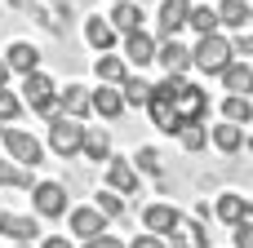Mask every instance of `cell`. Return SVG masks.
<instances>
[{"mask_svg": "<svg viewBox=\"0 0 253 248\" xmlns=\"http://www.w3.org/2000/svg\"><path fill=\"white\" fill-rule=\"evenodd\" d=\"M58 84L44 75V71H31V75H22V106H31L36 115H44V120H53V115H62V102H58Z\"/></svg>", "mask_w": 253, "mask_h": 248, "instance_id": "3", "label": "cell"}, {"mask_svg": "<svg viewBox=\"0 0 253 248\" xmlns=\"http://www.w3.org/2000/svg\"><path fill=\"white\" fill-rule=\"evenodd\" d=\"M253 18V9H249V0H222L218 4V22L222 27H231V31H245V22Z\"/></svg>", "mask_w": 253, "mask_h": 248, "instance_id": "26", "label": "cell"}, {"mask_svg": "<svg viewBox=\"0 0 253 248\" xmlns=\"http://www.w3.org/2000/svg\"><path fill=\"white\" fill-rule=\"evenodd\" d=\"M4 62H9L13 75H31V71H40V49H36L31 40H13V44L4 49Z\"/></svg>", "mask_w": 253, "mask_h": 248, "instance_id": "17", "label": "cell"}, {"mask_svg": "<svg viewBox=\"0 0 253 248\" xmlns=\"http://www.w3.org/2000/svg\"><path fill=\"white\" fill-rule=\"evenodd\" d=\"M213 217L227 222V226H240V222H253V200H245L240 191H222L213 200Z\"/></svg>", "mask_w": 253, "mask_h": 248, "instance_id": "9", "label": "cell"}, {"mask_svg": "<svg viewBox=\"0 0 253 248\" xmlns=\"http://www.w3.org/2000/svg\"><path fill=\"white\" fill-rule=\"evenodd\" d=\"M187 27H191L196 35H209V31H218L222 22H218V9H209V4H191V18H187Z\"/></svg>", "mask_w": 253, "mask_h": 248, "instance_id": "30", "label": "cell"}, {"mask_svg": "<svg viewBox=\"0 0 253 248\" xmlns=\"http://www.w3.org/2000/svg\"><path fill=\"white\" fill-rule=\"evenodd\" d=\"M111 27L120 31V40L125 35H133V31H142V4L138 0H120V4H111Z\"/></svg>", "mask_w": 253, "mask_h": 248, "instance_id": "21", "label": "cell"}, {"mask_svg": "<svg viewBox=\"0 0 253 248\" xmlns=\"http://www.w3.org/2000/svg\"><path fill=\"white\" fill-rule=\"evenodd\" d=\"M31 18H36L49 35H62L67 22H71V4H67V0H36V4H31Z\"/></svg>", "mask_w": 253, "mask_h": 248, "instance_id": "10", "label": "cell"}, {"mask_svg": "<svg viewBox=\"0 0 253 248\" xmlns=\"http://www.w3.org/2000/svg\"><path fill=\"white\" fill-rule=\"evenodd\" d=\"M222 89L227 93H240V98H253V67L249 62H231L222 71Z\"/></svg>", "mask_w": 253, "mask_h": 248, "instance_id": "25", "label": "cell"}, {"mask_svg": "<svg viewBox=\"0 0 253 248\" xmlns=\"http://www.w3.org/2000/svg\"><path fill=\"white\" fill-rule=\"evenodd\" d=\"M0 235L13 240V244H31V240L40 235V226H36L31 213H9V209H0Z\"/></svg>", "mask_w": 253, "mask_h": 248, "instance_id": "13", "label": "cell"}, {"mask_svg": "<svg viewBox=\"0 0 253 248\" xmlns=\"http://www.w3.org/2000/svg\"><path fill=\"white\" fill-rule=\"evenodd\" d=\"M0 142H4V155H9V160H18L22 169L44 164V142H40V138H31L27 129H4V133H0Z\"/></svg>", "mask_w": 253, "mask_h": 248, "instance_id": "5", "label": "cell"}, {"mask_svg": "<svg viewBox=\"0 0 253 248\" xmlns=\"http://www.w3.org/2000/svg\"><path fill=\"white\" fill-rule=\"evenodd\" d=\"M67 231H71L80 244H89V240L107 235V217L98 213V204H76V209L67 213Z\"/></svg>", "mask_w": 253, "mask_h": 248, "instance_id": "7", "label": "cell"}, {"mask_svg": "<svg viewBox=\"0 0 253 248\" xmlns=\"http://www.w3.org/2000/svg\"><path fill=\"white\" fill-rule=\"evenodd\" d=\"M125 111H129V102H125L120 84H98V89H93V115H102V120H120Z\"/></svg>", "mask_w": 253, "mask_h": 248, "instance_id": "19", "label": "cell"}, {"mask_svg": "<svg viewBox=\"0 0 253 248\" xmlns=\"http://www.w3.org/2000/svg\"><path fill=\"white\" fill-rule=\"evenodd\" d=\"M93 204H98V213H102V217H107V222H116V217H125V195H116V191H111V186H102V191H98V200H93Z\"/></svg>", "mask_w": 253, "mask_h": 248, "instance_id": "32", "label": "cell"}, {"mask_svg": "<svg viewBox=\"0 0 253 248\" xmlns=\"http://www.w3.org/2000/svg\"><path fill=\"white\" fill-rule=\"evenodd\" d=\"M147 115L160 133H182L187 124H205L209 115V93L200 84H191L187 75H165L160 84H151V102Z\"/></svg>", "mask_w": 253, "mask_h": 248, "instance_id": "1", "label": "cell"}, {"mask_svg": "<svg viewBox=\"0 0 253 248\" xmlns=\"http://www.w3.org/2000/svg\"><path fill=\"white\" fill-rule=\"evenodd\" d=\"M58 102H62V115H71V120L93 115V89H84V84H67L58 93Z\"/></svg>", "mask_w": 253, "mask_h": 248, "instance_id": "20", "label": "cell"}, {"mask_svg": "<svg viewBox=\"0 0 253 248\" xmlns=\"http://www.w3.org/2000/svg\"><path fill=\"white\" fill-rule=\"evenodd\" d=\"M0 186H18V191H31L36 182H31V169H22L18 160L0 155Z\"/></svg>", "mask_w": 253, "mask_h": 248, "instance_id": "27", "label": "cell"}, {"mask_svg": "<svg viewBox=\"0 0 253 248\" xmlns=\"http://www.w3.org/2000/svg\"><path fill=\"white\" fill-rule=\"evenodd\" d=\"M222 120H231V124H253V98L227 93V98H222Z\"/></svg>", "mask_w": 253, "mask_h": 248, "instance_id": "28", "label": "cell"}, {"mask_svg": "<svg viewBox=\"0 0 253 248\" xmlns=\"http://www.w3.org/2000/svg\"><path fill=\"white\" fill-rule=\"evenodd\" d=\"M84 40H89V49H93V53H111V49H116V40H120V31L111 27V18L93 13V18H84Z\"/></svg>", "mask_w": 253, "mask_h": 248, "instance_id": "14", "label": "cell"}, {"mask_svg": "<svg viewBox=\"0 0 253 248\" xmlns=\"http://www.w3.org/2000/svg\"><path fill=\"white\" fill-rule=\"evenodd\" d=\"M231 62H236V44H231L222 31L200 35V40H196V49H191V67H196V71H205V75H222Z\"/></svg>", "mask_w": 253, "mask_h": 248, "instance_id": "2", "label": "cell"}, {"mask_svg": "<svg viewBox=\"0 0 253 248\" xmlns=\"http://www.w3.org/2000/svg\"><path fill=\"white\" fill-rule=\"evenodd\" d=\"M84 248H129L125 240H116V235H98V240H89Z\"/></svg>", "mask_w": 253, "mask_h": 248, "instance_id": "37", "label": "cell"}, {"mask_svg": "<svg viewBox=\"0 0 253 248\" xmlns=\"http://www.w3.org/2000/svg\"><path fill=\"white\" fill-rule=\"evenodd\" d=\"M187 18H191V0H165L156 9V40H178Z\"/></svg>", "mask_w": 253, "mask_h": 248, "instance_id": "8", "label": "cell"}, {"mask_svg": "<svg viewBox=\"0 0 253 248\" xmlns=\"http://www.w3.org/2000/svg\"><path fill=\"white\" fill-rule=\"evenodd\" d=\"M80 146H84V120L53 115L49 120V151L58 160H71V155H80Z\"/></svg>", "mask_w": 253, "mask_h": 248, "instance_id": "4", "label": "cell"}, {"mask_svg": "<svg viewBox=\"0 0 253 248\" xmlns=\"http://www.w3.org/2000/svg\"><path fill=\"white\" fill-rule=\"evenodd\" d=\"M22 115V98L13 89H0V124H13Z\"/></svg>", "mask_w": 253, "mask_h": 248, "instance_id": "34", "label": "cell"}, {"mask_svg": "<svg viewBox=\"0 0 253 248\" xmlns=\"http://www.w3.org/2000/svg\"><path fill=\"white\" fill-rule=\"evenodd\" d=\"M9 4H13V9H31L36 0H9Z\"/></svg>", "mask_w": 253, "mask_h": 248, "instance_id": "41", "label": "cell"}, {"mask_svg": "<svg viewBox=\"0 0 253 248\" xmlns=\"http://www.w3.org/2000/svg\"><path fill=\"white\" fill-rule=\"evenodd\" d=\"M231 244H236V248H253V222L231 226Z\"/></svg>", "mask_w": 253, "mask_h": 248, "instance_id": "35", "label": "cell"}, {"mask_svg": "<svg viewBox=\"0 0 253 248\" xmlns=\"http://www.w3.org/2000/svg\"><path fill=\"white\" fill-rule=\"evenodd\" d=\"M31 209L36 217H67V186L62 182H36L31 186Z\"/></svg>", "mask_w": 253, "mask_h": 248, "instance_id": "6", "label": "cell"}, {"mask_svg": "<svg viewBox=\"0 0 253 248\" xmlns=\"http://www.w3.org/2000/svg\"><path fill=\"white\" fill-rule=\"evenodd\" d=\"M133 169L147 173V177H165V155H160L156 146H138V151H133Z\"/></svg>", "mask_w": 253, "mask_h": 248, "instance_id": "29", "label": "cell"}, {"mask_svg": "<svg viewBox=\"0 0 253 248\" xmlns=\"http://www.w3.org/2000/svg\"><path fill=\"white\" fill-rule=\"evenodd\" d=\"M156 49H160V40H156L151 31H133V35L120 40V53H125L129 67H147V62H156Z\"/></svg>", "mask_w": 253, "mask_h": 248, "instance_id": "11", "label": "cell"}, {"mask_svg": "<svg viewBox=\"0 0 253 248\" xmlns=\"http://www.w3.org/2000/svg\"><path fill=\"white\" fill-rule=\"evenodd\" d=\"M178 146H182V151H205V146H209V124H187V129L178 133Z\"/></svg>", "mask_w": 253, "mask_h": 248, "instance_id": "33", "label": "cell"}, {"mask_svg": "<svg viewBox=\"0 0 253 248\" xmlns=\"http://www.w3.org/2000/svg\"><path fill=\"white\" fill-rule=\"evenodd\" d=\"M13 71H9V62H4V53H0V89H4V80H9Z\"/></svg>", "mask_w": 253, "mask_h": 248, "instance_id": "40", "label": "cell"}, {"mask_svg": "<svg viewBox=\"0 0 253 248\" xmlns=\"http://www.w3.org/2000/svg\"><path fill=\"white\" fill-rule=\"evenodd\" d=\"M129 248H169V240H165V235H151V231H147V235H133V240H129Z\"/></svg>", "mask_w": 253, "mask_h": 248, "instance_id": "36", "label": "cell"}, {"mask_svg": "<svg viewBox=\"0 0 253 248\" xmlns=\"http://www.w3.org/2000/svg\"><path fill=\"white\" fill-rule=\"evenodd\" d=\"M80 155H84L89 164L111 160V133H107L102 124H84V146H80Z\"/></svg>", "mask_w": 253, "mask_h": 248, "instance_id": "24", "label": "cell"}, {"mask_svg": "<svg viewBox=\"0 0 253 248\" xmlns=\"http://www.w3.org/2000/svg\"><path fill=\"white\" fill-rule=\"evenodd\" d=\"M102 182H107L116 195H138V169H133V160H120V155H111V160H107V173H102Z\"/></svg>", "mask_w": 253, "mask_h": 248, "instance_id": "12", "label": "cell"}, {"mask_svg": "<svg viewBox=\"0 0 253 248\" xmlns=\"http://www.w3.org/2000/svg\"><path fill=\"white\" fill-rule=\"evenodd\" d=\"M156 62L165 67V75H187V67H191V49H187L182 40H160Z\"/></svg>", "mask_w": 253, "mask_h": 248, "instance_id": "18", "label": "cell"}, {"mask_svg": "<svg viewBox=\"0 0 253 248\" xmlns=\"http://www.w3.org/2000/svg\"><path fill=\"white\" fill-rule=\"evenodd\" d=\"M116 4H120V0H116ZM138 4H142V0H138Z\"/></svg>", "mask_w": 253, "mask_h": 248, "instance_id": "43", "label": "cell"}, {"mask_svg": "<svg viewBox=\"0 0 253 248\" xmlns=\"http://www.w3.org/2000/svg\"><path fill=\"white\" fill-rule=\"evenodd\" d=\"M129 71H133V67L125 62V53H98V58H93V75H98V84H125Z\"/></svg>", "mask_w": 253, "mask_h": 248, "instance_id": "22", "label": "cell"}, {"mask_svg": "<svg viewBox=\"0 0 253 248\" xmlns=\"http://www.w3.org/2000/svg\"><path fill=\"white\" fill-rule=\"evenodd\" d=\"M178 222H182V213L173 204H165V200H156V204L142 209V231H151V235H169Z\"/></svg>", "mask_w": 253, "mask_h": 248, "instance_id": "15", "label": "cell"}, {"mask_svg": "<svg viewBox=\"0 0 253 248\" xmlns=\"http://www.w3.org/2000/svg\"><path fill=\"white\" fill-rule=\"evenodd\" d=\"M120 93H125V102H129V106H147V102H151V84H147L142 75H133V71L125 75Z\"/></svg>", "mask_w": 253, "mask_h": 248, "instance_id": "31", "label": "cell"}, {"mask_svg": "<svg viewBox=\"0 0 253 248\" xmlns=\"http://www.w3.org/2000/svg\"><path fill=\"white\" fill-rule=\"evenodd\" d=\"M245 151H249V155H253V142H245Z\"/></svg>", "mask_w": 253, "mask_h": 248, "instance_id": "42", "label": "cell"}, {"mask_svg": "<svg viewBox=\"0 0 253 248\" xmlns=\"http://www.w3.org/2000/svg\"><path fill=\"white\" fill-rule=\"evenodd\" d=\"M165 240H169V248H209V231L200 217H182Z\"/></svg>", "mask_w": 253, "mask_h": 248, "instance_id": "16", "label": "cell"}, {"mask_svg": "<svg viewBox=\"0 0 253 248\" xmlns=\"http://www.w3.org/2000/svg\"><path fill=\"white\" fill-rule=\"evenodd\" d=\"M236 53H249V58H253V31H249V35H240V40H236Z\"/></svg>", "mask_w": 253, "mask_h": 248, "instance_id": "39", "label": "cell"}, {"mask_svg": "<svg viewBox=\"0 0 253 248\" xmlns=\"http://www.w3.org/2000/svg\"><path fill=\"white\" fill-rule=\"evenodd\" d=\"M40 248H71V240H67V235H44Z\"/></svg>", "mask_w": 253, "mask_h": 248, "instance_id": "38", "label": "cell"}, {"mask_svg": "<svg viewBox=\"0 0 253 248\" xmlns=\"http://www.w3.org/2000/svg\"><path fill=\"white\" fill-rule=\"evenodd\" d=\"M209 142H213L222 155H240V151H245V124L222 120V124H213V129H209Z\"/></svg>", "mask_w": 253, "mask_h": 248, "instance_id": "23", "label": "cell"}]
</instances>
